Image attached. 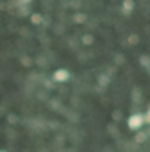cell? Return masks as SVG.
<instances>
[{
	"mask_svg": "<svg viewBox=\"0 0 150 152\" xmlns=\"http://www.w3.org/2000/svg\"><path fill=\"white\" fill-rule=\"evenodd\" d=\"M127 125H128L130 130H136L138 132L145 125V116H143V114H139V112H136V114H132V116L127 120Z\"/></svg>",
	"mask_w": 150,
	"mask_h": 152,
	"instance_id": "cell-1",
	"label": "cell"
},
{
	"mask_svg": "<svg viewBox=\"0 0 150 152\" xmlns=\"http://www.w3.org/2000/svg\"><path fill=\"white\" fill-rule=\"evenodd\" d=\"M69 78H71V72L67 69H56L52 74V80L58 83H65V82H69Z\"/></svg>",
	"mask_w": 150,
	"mask_h": 152,
	"instance_id": "cell-2",
	"label": "cell"
},
{
	"mask_svg": "<svg viewBox=\"0 0 150 152\" xmlns=\"http://www.w3.org/2000/svg\"><path fill=\"white\" fill-rule=\"evenodd\" d=\"M134 7H136V2H134V0H123V4H121V13H123L125 16H128V15H132Z\"/></svg>",
	"mask_w": 150,
	"mask_h": 152,
	"instance_id": "cell-3",
	"label": "cell"
},
{
	"mask_svg": "<svg viewBox=\"0 0 150 152\" xmlns=\"http://www.w3.org/2000/svg\"><path fill=\"white\" fill-rule=\"evenodd\" d=\"M132 102H134L136 105H139V103L143 102V92H141L139 87H134V89H132Z\"/></svg>",
	"mask_w": 150,
	"mask_h": 152,
	"instance_id": "cell-4",
	"label": "cell"
},
{
	"mask_svg": "<svg viewBox=\"0 0 150 152\" xmlns=\"http://www.w3.org/2000/svg\"><path fill=\"white\" fill-rule=\"evenodd\" d=\"M139 65L145 67L146 71H150V56L148 54H141L139 56Z\"/></svg>",
	"mask_w": 150,
	"mask_h": 152,
	"instance_id": "cell-5",
	"label": "cell"
},
{
	"mask_svg": "<svg viewBox=\"0 0 150 152\" xmlns=\"http://www.w3.org/2000/svg\"><path fill=\"white\" fill-rule=\"evenodd\" d=\"M146 138H148V134H146V132H143V130H138V134L134 136V141H136V143H145V141H146Z\"/></svg>",
	"mask_w": 150,
	"mask_h": 152,
	"instance_id": "cell-6",
	"label": "cell"
},
{
	"mask_svg": "<svg viewBox=\"0 0 150 152\" xmlns=\"http://www.w3.org/2000/svg\"><path fill=\"white\" fill-rule=\"evenodd\" d=\"M139 40H141V38H139V34H130V36H127V44H130V45H138L139 44Z\"/></svg>",
	"mask_w": 150,
	"mask_h": 152,
	"instance_id": "cell-7",
	"label": "cell"
},
{
	"mask_svg": "<svg viewBox=\"0 0 150 152\" xmlns=\"http://www.w3.org/2000/svg\"><path fill=\"white\" fill-rule=\"evenodd\" d=\"M110 83V78H108V74H101L100 78H98V85L100 87H107Z\"/></svg>",
	"mask_w": 150,
	"mask_h": 152,
	"instance_id": "cell-8",
	"label": "cell"
},
{
	"mask_svg": "<svg viewBox=\"0 0 150 152\" xmlns=\"http://www.w3.org/2000/svg\"><path fill=\"white\" fill-rule=\"evenodd\" d=\"M82 42H83L85 45H90V44H94V36H92V34H85V36L82 38Z\"/></svg>",
	"mask_w": 150,
	"mask_h": 152,
	"instance_id": "cell-9",
	"label": "cell"
},
{
	"mask_svg": "<svg viewBox=\"0 0 150 152\" xmlns=\"http://www.w3.org/2000/svg\"><path fill=\"white\" fill-rule=\"evenodd\" d=\"M85 18H87L85 15H82V13H78L76 16H74V22H76V24H83V22H85Z\"/></svg>",
	"mask_w": 150,
	"mask_h": 152,
	"instance_id": "cell-10",
	"label": "cell"
},
{
	"mask_svg": "<svg viewBox=\"0 0 150 152\" xmlns=\"http://www.w3.org/2000/svg\"><path fill=\"white\" fill-rule=\"evenodd\" d=\"M31 20H33V24H40V22H42V15H38V13H34V15L31 16Z\"/></svg>",
	"mask_w": 150,
	"mask_h": 152,
	"instance_id": "cell-11",
	"label": "cell"
},
{
	"mask_svg": "<svg viewBox=\"0 0 150 152\" xmlns=\"http://www.w3.org/2000/svg\"><path fill=\"white\" fill-rule=\"evenodd\" d=\"M114 62H116V65H123L125 64V56L123 54H118L116 58H114Z\"/></svg>",
	"mask_w": 150,
	"mask_h": 152,
	"instance_id": "cell-12",
	"label": "cell"
},
{
	"mask_svg": "<svg viewBox=\"0 0 150 152\" xmlns=\"http://www.w3.org/2000/svg\"><path fill=\"white\" fill-rule=\"evenodd\" d=\"M143 116H145V125H150V105H148L146 114H143Z\"/></svg>",
	"mask_w": 150,
	"mask_h": 152,
	"instance_id": "cell-13",
	"label": "cell"
},
{
	"mask_svg": "<svg viewBox=\"0 0 150 152\" xmlns=\"http://www.w3.org/2000/svg\"><path fill=\"white\" fill-rule=\"evenodd\" d=\"M121 116H123L121 110H114V112H112V118H114L116 121H118V120H121Z\"/></svg>",
	"mask_w": 150,
	"mask_h": 152,
	"instance_id": "cell-14",
	"label": "cell"
},
{
	"mask_svg": "<svg viewBox=\"0 0 150 152\" xmlns=\"http://www.w3.org/2000/svg\"><path fill=\"white\" fill-rule=\"evenodd\" d=\"M108 132H110V134H116V132H118V129H116L114 125H108Z\"/></svg>",
	"mask_w": 150,
	"mask_h": 152,
	"instance_id": "cell-15",
	"label": "cell"
},
{
	"mask_svg": "<svg viewBox=\"0 0 150 152\" xmlns=\"http://www.w3.org/2000/svg\"><path fill=\"white\" fill-rule=\"evenodd\" d=\"M0 152H6V150H0Z\"/></svg>",
	"mask_w": 150,
	"mask_h": 152,
	"instance_id": "cell-16",
	"label": "cell"
}]
</instances>
